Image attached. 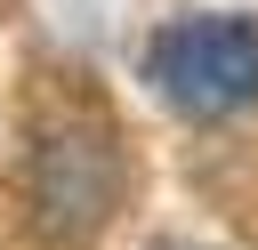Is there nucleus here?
<instances>
[{"label": "nucleus", "mask_w": 258, "mask_h": 250, "mask_svg": "<svg viewBox=\"0 0 258 250\" xmlns=\"http://www.w3.org/2000/svg\"><path fill=\"white\" fill-rule=\"evenodd\" d=\"M121 194H129V161H121V129L105 113L64 105L32 129L24 210H32V234L48 250H97L105 226L121 218Z\"/></svg>", "instance_id": "1"}, {"label": "nucleus", "mask_w": 258, "mask_h": 250, "mask_svg": "<svg viewBox=\"0 0 258 250\" xmlns=\"http://www.w3.org/2000/svg\"><path fill=\"white\" fill-rule=\"evenodd\" d=\"M145 81L185 121H234L258 105V16H169L145 40Z\"/></svg>", "instance_id": "2"}, {"label": "nucleus", "mask_w": 258, "mask_h": 250, "mask_svg": "<svg viewBox=\"0 0 258 250\" xmlns=\"http://www.w3.org/2000/svg\"><path fill=\"white\" fill-rule=\"evenodd\" d=\"M161 250H202V242H161Z\"/></svg>", "instance_id": "3"}]
</instances>
